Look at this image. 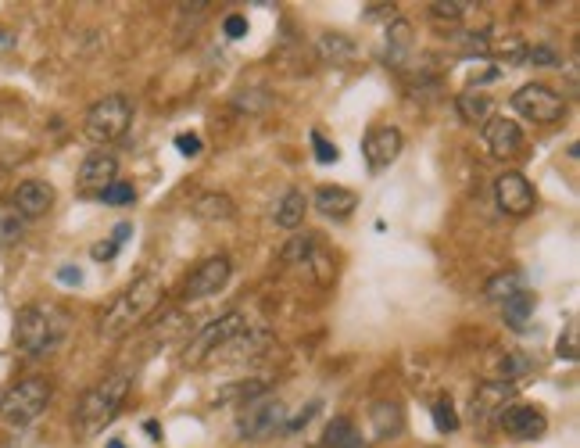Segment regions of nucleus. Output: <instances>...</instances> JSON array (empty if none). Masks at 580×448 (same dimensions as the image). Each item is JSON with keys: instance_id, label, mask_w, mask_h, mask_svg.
Instances as JSON below:
<instances>
[{"instance_id": "obj_1", "label": "nucleus", "mask_w": 580, "mask_h": 448, "mask_svg": "<svg viewBox=\"0 0 580 448\" xmlns=\"http://www.w3.org/2000/svg\"><path fill=\"white\" fill-rule=\"evenodd\" d=\"M162 294H165L162 276H154V273L137 276V280H133L122 294H115V302L104 309L101 323H97V334H101L104 341H119V337L133 334V330L162 305Z\"/></svg>"}, {"instance_id": "obj_2", "label": "nucleus", "mask_w": 580, "mask_h": 448, "mask_svg": "<svg viewBox=\"0 0 580 448\" xmlns=\"http://www.w3.org/2000/svg\"><path fill=\"white\" fill-rule=\"evenodd\" d=\"M69 334V312L51 302H33L15 316V345L26 355H51Z\"/></svg>"}, {"instance_id": "obj_3", "label": "nucleus", "mask_w": 580, "mask_h": 448, "mask_svg": "<svg viewBox=\"0 0 580 448\" xmlns=\"http://www.w3.org/2000/svg\"><path fill=\"white\" fill-rule=\"evenodd\" d=\"M129 398V377L126 373H111V377L97 380L94 388L79 398L76 409V431L79 438H94L108 427L115 416L122 413V405Z\"/></svg>"}, {"instance_id": "obj_4", "label": "nucleus", "mask_w": 580, "mask_h": 448, "mask_svg": "<svg viewBox=\"0 0 580 448\" xmlns=\"http://www.w3.org/2000/svg\"><path fill=\"white\" fill-rule=\"evenodd\" d=\"M54 398V388L47 377H22L0 395V420L11 427H29L36 423Z\"/></svg>"}, {"instance_id": "obj_5", "label": "nucleus", "mask_w": 580, "mask_h": 448, "mask_svg": "<svg viewBox=\"0 0 580 448\" xmlns=\"http://www.w3.org/2000/svg\"><path fill=\"white\" fill-rule=\"evenodd\" d=\"M129 122H133V101L126 94H108L83 115V133L90 144L108 147L129 130Z\"/></svg>"}, {"instance_id": "obj_6", "label": "nucleus", "mask_w": 580, "mask_h": 448, "mask_svg": "<svg viewBox=\"0 0 580 448\" xmlns=\"http://www.w3.org/2000/svg\"><path fill=\"white\" fill-rule=\"evenodd\" d=\"M290 420V409L280 402V398H255V402H244L237 413V423H233V431H237L240 441H269L276 434H283Z\"/></svg>"}, {"instance_id": "obj_7", "label": "nucleus", "mask_w": 580, "mask_h": 448, "mask_svg": "<svg viewBox=\"0 0 580 448\" xmlns=\"http://www.w3.org/2000/svg\"><path fill=\"white\" fill-rule=\"evenodd\" d=\"M244 327H248V319L240 316V312H226V316L212 319V323H205V327L197 330V334L187 341L180 362L183 366H190V370H194V366H205V362L212 359V355L219 352V348L226 345L233 334H240Z\"/></svg>"}, {"instance_id": "obj_8", "label": "nucleus", "mask_w": 580, "mask_h": 448, "mask_svg": "<svg viewBox=\"0 0 580 448\" xmlns=\"http://www.w3.org/2000/svg\"><path fill=\"white\" fill-rule=\"evenodd\" d=\"M512 112L523 115L527 122H538V126H552L566 115V97L545 83H527L512 94Z\"/></svg>"}, {"instance_id": "obj_9", "label": "nucleus", "mask_w": 580, "mask_h": 448, "mask_svg": "<svg viewBox=\"0 0 580 448\" xmlns=\"http://www.w3.org/2000/svg\"><path fill=\"white\" fill-rule=\"evenodd\" d=\"M495 201L505 216L523 219L534 212V205H538V190H534V183H530L523 173H502L495 180Z\"/></svg>"}, {"instance_id": "obj_10", "label": "nucleus", "mask_w": 580, "mask_h": 448, "mask_svg": "<svg viewBox=\"0 0 580 448\" xmlns=\"http://www.w3.org/2000/svg\"><path fill=\"white\" fill-rule=\"evenodd\" d=\"M230 276H233L230 255H212V259L194 266V273H190L187 284H183V294H187V298H212V294H219L222 287L230 284Z\"/></svg>"}, {"instance_id": "obj_11", "label": "nucleus", "mask_w": 580, "mask_h": 448, "mask_svg": "<svg viewBox=\"0 0 580 448\" xmlns=\"http://www.w3.org/2000/svg\"><path fill=\"white\" fill-rule=\"evenodd\" d=\"M502 431L516 441H534L548 431V416L541 405H527V402H509L502 409Z\"/></svg>"}, {"instance_id": "obj_12", "label": "nucleus", "mask_w": 580, "mask_h": 448, "mask_svg": "<svg viewBox=\"0 0 580 448\" xmlns=\"http://www.w3.org/2000/svg\"><path fill=\"white\" fill-rule=\"evenodd\" d=\"M401 147H405V137H401L398 126H373L366 133V140H362V155H366L369 169L380 173V169H387L401 155Z\"/></svg>"}, {"instance_id": "obj_13", "label": "nucleus", "mask_w": 580, "mask_h": 448, "mask_svg": "<svg viewBox=\"0 0 580 448\" xmlns=\"http://www.w3.org/2000/svg\"><path fill=\"white\" fill-rule=\"evenodd\" d=\"M54 187L47 180H22L15 187V194H11V205H15V212L22 219H40V216H47L54 208Z\"/></svg>"}, {"instance_id": "obj_14", "label": "nucleus", "mask_w": 580, "mask_h": 448, "mask_svg": "<svg viewBox=\"0 0 580 448\" xmlns=\"http://www.w3.org/2000/svg\"><path fill=\"white\" fill-rule=\"evenodd\" d=\"M484 140H487V147H491V155L512 158L523 147V130H520V122L505 119V115H498V119L491 115V119L484 122Z\"/></svg>"}, {"instance_id": "obj_15", "label": "nucleus", "mask_w": 580, "mask_h": 448, "mask_svg": "<svg viewBox=\"0 0 580 448\" xmlns=\"http://www.w3.org/2000/svg\"><path fill=\"white\" fill-rule=\"evenodd\" d=\"M115 180H119V158L111 155V151H94L79 165V187L83 190H104Z\"/></svg>"}, {"instance_id": "obj_16", "label": "nucleus", "mask_w": 580, "mask_h": 448, "mask_svg": "<svg viewBox=\"0 0 580 448\" xmlns=\"http://www.w3.org/2000/svg\"><path fill=\"white\" fill-rule=\"evenodd\" d=\"M512 391H516V384H505V380H480L477 395H473V420L484 423L491 413H502Z\"/></svg>"}, {"instance_id": "obj_17", "label": "nucleus", "mask_w": 580, "mask_h": 448, "mask_svg": "<svg viewBox=\"0 0 580 448\" xmlns=\"http://www.w3.org/2000/svg\"><path fill=\"white\" fill-rule=\"evenodd\" d=\"M405 409L401 402H373L369 409V427L380 441H391V438H401L405 434Z\"/></svg>"}, {"instance_id": "obj_18", "label": "nucleus", "mask_w": 580, "mask_h": 448, "mask_svg": "<svg viewBox=\"0 0 580 448\" xmlns=\"http://www.w3.org/2000/svg\"><path fill=\"white\" fill-rule=\"evenodd\" d=\"M312 208L330 219H348L359 208V194L348 187H319L316 198H312Z\"/></svg>"}, {"instance_id": "obj_19", "label": "nucleus", "mask_w": 580, "mask_h": 448, "mask_svg": "<svg viewBox=\"0 0 580 448\" xmlns=\"http://www.w3.org/2000/svg\"><path fill=\"white\" fill-rule=\"evenodd\" d=\"M190 212H194V219H201V223H230V219L237 216V201H233L230 194L208 190V194H197Z\"/></svg>"}, {"instance_id": "obj_20", "label": "nucleus", "mask_w": 580, "mask_h": 448, "mask_svg": "<svg viewBox=\"0 0 580 448\" xmlns=\"http://www.w3.org/2000/svg\"><path fill=\"white\" fill-rule=\"evenodd\" d=\"M455 108H459L462 122H470V126H484V122L491 119V112H495V101H491V94H484L480 87H470V90H462V94L455 97Z\"/></svg>"}, {"instance_id": "obj_21", "label": "nucleus", "mask_w": 580, "mask_h": 448, "mask_svg": "<svg viewBox=\"0 0 580 448\" xmlns=\"http://www.w3.org/2000/svg\"><path fill=\"white\" fill-rule=\"evenodd\" d=\"M412 54V26L405 18H394L391 26H387V65L401 69Z\"/></svg>"}, {"instance_id": "obj_22", "label": "nucleus", "mask_w": 580, "mask_h": 448, "mask_svg": "<svg viewBox=\"0 0 580 448\" xmlns=\"http://www.w3.org/2000/svg\"><path fill=\"white\" fill-rule=\"evenodd\" d=\"M305 212H308L305 194H301V190H287V194L276 201L273 219H276V226H283V230H298V226L305 223Z\"/></svg>"}, {"instance_id": "obj_23", "label": "nucleus", "mask_w": 580, "mask_h": 448, "mask_svg": "<svg viewBox=\"0 0 580 448\" xmlns=\"http://www.w3.org/2000/svg\"><path fill=\"white\" fill-rule=\"evenodd\" d=\"M523 291V273H516V269H505V273H495L491 280L484 284V294H487V302H495V305H505L512 302L516 294Z\"/></svg>"}, {"instance_id": "obj_24", "label": "nucleus", "mask_w": 580, "mask_h": 448, "mask_svg": "<svg viewBox=\"0 0 580 448\" xmlns=\"http://www.w3.org/2000/svg\"><path fill=\"white\" fill-rule=\"evenodd\" d=\"M323 445L326 448H366V438H362V434L355 431V423L344 420V416H337V420L326 423Z\"/></svg>"}, {"instance_id": "obj_25", "label": "nucleus", "mask_w": 580, "mask_h": 448, "mask_svg": "<svg viewBox=\"0 0 580 448\" xmlns=\"http://www.w3.org/2000/svg\"><path fill=\"white\" fill-rule=\"evenodd\" d=\"M319 248V237L312 230H305V233H294L287 244L280 248V259L287 262V266H305L308 262V255Z\"/></svg>"}, {"instance_id": "obj_26", "label": "nucleus", "mask_w": 580, "mask_h": 448, "mask_svg": "<svg viewBox=\"0 0 580 448\" xmlns=\"http://www.w3.org/2000/svg\"><path fill=\"white\" fill-rule=\"evenodd\" d=\"M319 54H323V61H330V65H348V61L355 58V44H351L344 33H323L319 36Z\"/></svg>"}, {"instance_id": "obj_27", "label": "nucleus", "mask_w": 580, "mask_h": 448, "mask_svg": "<svg viewBox=\"0 0 580 448\" xmlns=\"http://www.w3.org/2000/svg\"><path fill=\"white\" fill-rule=\"evenodd\" d=\"M26 219L18 216L15 205H0V248H11V244H18L22 237H26Z\"/></svg>"}, {"instance_id": "obj_28", "label": "nucleus", "mask_w": 580, "mask_h": 448, "mask_svg": "<svg viewBox=\"0 0 580 448\" xmlns=\"http://www.w3.org/2000/svg\"><path fill=\"white\" fill-rule=\"evenodd\" d=\"M502 309H505V323H509L512 330H527L530 316H534V294L520 291L512 302H505Z\"/></svg>"}, {"instance_id": "obj_29", "label": "nucleus", "mask_w": 580, "mask_h": 448, "mask_svg": "<svg viewBox=\"0 0 580 448\" xmlns=\"http://www.w3.org/2000/svg\"><path fill=\"white\" fill-rule=\"evenodd\" d=\"M305 269L312 273V280H316L319 287H330L333 284V276H337V266H333V259L326 255L323 248H316L312 255H308Z\"/></svg>"}, {"instance_id": "obj_30", "label": "nucleus", "mask_w": 580, "mask_h": 448, "mask_svg": "<svg viewBox=\"0 0 580 448\" xmlns=\"http://www.w3.org/2000/svg\"><path fill=\"white\" fill-rule=\"evenodd\" d=\"M430 413H434V427L441 434H455V431H459V413H455L452 398H437Z\"/></svg>"}, {"instance_id": "obj_31", "label": "nucleus", "mask_w": 580, "mask_h": 448, "mask_svg": "<svg viewBox=\"0 0 580 448\" xmlns=\"http://www.w3.org/2000/svg\"><path fill=\"white\" fill-rule=\"evenodd\" d=\"M470 8H473L470 0H434V4H430V15L441 18V22L444 18H448V22H459Z\"/></svg>"}, {"instance_id": "obj_32", "label": "nucleus", "mask_w": 580, "mask_h": 448, "mask_svg": "<svg viewBox=\"0 0 580 448\" xmlns=\"http://www.w3.org/2000/svg\"><path fill=\"white\" fill-rule=\"evenodd\" d=\"M133 198H137V190L129 187V183H122V180L108 183V187L101 190L104 205H133Z\"/></svg>"}, {"instance_id": "obj_33", "label": "nucleus", "mask_w": 580, "mask_h": 448, "mask_svg": "<svg viewBox=\"0 0 580 448\" xmlns=\"http://www.w3.org/2000/svg\"><path fill=\"white\" fill-rule=\"evenodd\" d=\"M312 147H316V162H323V165H333V162H337V158H341L337 144L323 140V133H312Z\"/></svg>"}, {"instance_id": "obj_34", "label": "nucleus", "mask_w": 580, "mask_h": 448, "mask_svg": "<svg viewBox=\"0 0 580 448\" xmlns=\"http://www.w3.org/2000/svg\"><path fill=\"white\" fill-rule=\"evenodd\" d=\"M523 58L534 61V65H541V69H555V65H563V61H559V54H555L552 47H530Z\"/></svg>"}, {"instance_id": "obj_35", "label": "nucleus", "mask_w": 580, "mask_h": 448, "mask_svg": "<svg viewBox=\"0 0 580 448\" xmlns=\"http://www.w3.org/2000/svg\"><path fill=\"white\" fill-rule=\"evenodd\" d=\"M176 147H180V155L197 158L201 151H205V140L197 137V133H180V137H176Z\"/></svg>"}, {"instance_id": "obj_36", "label": "nucleus", "mask_w": 580, "mask_h": 448, "mask_svg": "<svg viewBox=\"0 0 580 448\" xmlns=\"http://www.w3.org/2000/svg\"><path fill=\"white\" fill-rule=\"evenodd\" d=\"M319 413V402H308L305 409H301L298 416H294V420H287V427H283V434H298L301 427H308V420H312V416Z\"/></svg>"}, {"instance_id": "obj_37", "label": "nucleus", "mask_w": 580, "mask_h": 448, "mask_svg": "<svg viewBox=\"0 0 580 448\" xmlns=\"http://www.w3.org/2000/svg\"><path fill=\"white\" fill-rule=\"evenodd\" d=\"M559 355H563V359H577V323H570V327H566V337H559Z\"/></svg>"}, {"instance_id": "obj_38", "label": "nucleus", "mask_w": 580, "mask_h": 448, "mask_svg": "<svg viewBox=\"0 0 580 448\" xmlns=\"http://www.w3.org/2000/svg\"><path fill=\"white\" fill-rule=\"evenodd\" d=\"M222 33L230 36V40H240V36H248V18L244 15H230L222 22Z\"/></svg>"}, {"instance_id": "obj_39", "label": "nucleus", "mask_w": 580, "mask_h": 448, "mask_svg": "<svg viewBox=\"0 0 580 448\" xmlns=\"http://www.w3.org/2000/svg\"><path fill=\"white\" fill-rule=\"evenodd\" d=\"M90 255H94L97 262H108V259H115V255H119V244H115V241L94 244V248H90Z\"/></svg>"}, {"instance_id": "obj_40", "label": "nucleus", "mask_w": 580, "mask_h": 448, "mask_svg": "<svg viewBox=\"0 0 580 448\" xmlns=\"http://www.w3.org/2000/svg\"><path fill=\"white\" fill-rule=\"evenodd\" d=\"M58 280H61V284H83V269H76V266H61V269H58Z\"/></svg>"}, {"instance_id": "obj_41", "label": "nucleus", "mask_w": 580, "mask_h": 448, "mask_svg": "<svg viewBox=\"0 0 580 448\" xmlns=\"http://www.w3.org/2000/svg\"><path fill=\"white\" fill-rule=\"evenodd\" d=\"M129 233H133V226H129V223H119V226H115V230H111V241H115V244H119V248H122Z\"/></svg>"}, {"instance_id": "obj_42", "label": "nucleus", "mask_w": 580, "mask_h": 448, "mask_svg": "<svg viewBox=\"0 0 580 448\" xmlns=\"http://www.w3.org/2000/svg\"><path fill=\"white\" fill-rule=\"evenodd\" d=\"M104 448H126V445H122V441L115 438V441H108V445H104Z\"/></svg>"}, {"instance_id": "obj_43", "label": "nucleus", "mask_w": 580, "mask_h": 448, "mask_svg": "<svg viewBox=\"0 0 580 448\" xmlns=\"http://www.w3.org/2000/svg\"><path fill=\"white\" fill-rule=\"evenodd\" d=\"M0 40H8V36H4V33H0Z\"/></svg>"}]
</instances>
